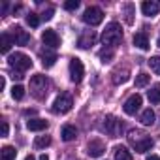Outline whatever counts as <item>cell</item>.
<instances>
[{"label":"cell","instance_id":"cell-1","mask_svg":"<svg viewBox=\"0 0 160 160\" xmlns=\"http://www.w3.org/2000/svg\"><path fill=\"white\" fill-rule=\"evenodd\" d=\"M128 141L136 149V152H147L152 147V139L141 130H130L128 132Z\"/></svg>","mask_w":160,"mask_h":160},{"label":"cell","instance_id":"cell-2","mask_svg":"<svg viewBox=\"0 0 160 160\" xmlns=\"http://www.w3.org/2000/svg\"><path fill=\"white\" fill-rule=\"evenodd\" d=\"M121 40H122L121 25L115 23V21H111V23L106 27V30L102 32V43H104L106 47H115L117 43H121Z\"/></svg>","mask_w":160,"mask_h":160},{"label":"cell","instance_id":"cell-3","mask_svg":"<svg viewBox=\"0 0 160 160\" xmlns=\"http://www.w3.org/2000/svg\"><path fill=\"white\" fill-rule=\"evenodd\" d=\"M8 64H10V68L15 70V73H25V72L32 66V60H30V57H27L25 53H13V55H10Z\"/></svg>","mask_w":160,"mask_h":160},{"label":"cell","instance_id":"cell-4","mask_svg":"<svg viewBox=\"0 0 160 160\" xmlns=\"http://www.w3.org/2000/svg\"><path fill=\"white\" fill-rule=\"evenodd\" d=\"M47 87H49V83H47L45 75H34L30 79V91H32L34 98H38V100L47 96Z\"/></svg>","mask_w":160,"mask_h":160},{"label":"cell","instance_id":"cell-5","mask_svg":"<svg viewBox=\"0 0 160 160\" xmlns=\"http://www.w3.org/2000/svg\"><path fill=\"white\" fill-rule=\"evenodd\" d=\"M83 21H85L87 25H91V27H96V25H100V23L104 21V12H102L100 8H96V6H91V8L85 10Z\"/></svg>","mask_w":160,"mask_h":160},{"label":"cell","instance_id":"cell-6","mask_svg":"<svg viewBox=\"0 0 160 160\" xmlns=\"http://www.w3.org/2000/svg\"><path fill=\"white\" fill-rule=\"evenodd\" d=\"M72 106H73L72 96L64 92V94L57 96V100L53 102V113H60V115H64V113H68V111L72 109Z\"/></svg>","mask_w":160,"mask_h":160},{"label":"cell","instance_id":"cell-7","mask_svg":"<svg viewBox=\"0 0 160 160\" xmlns=\"http://www.w3.org/2000/svg\"><path fill=\"white\" fill-rule=\"evenodd\" d=\"M85 75V68H83V62L79 60L77 57H73L70 60V79L73 83H81V79Z\"/></svg>","mask_w":160,"mask_h":160},{"label":"cell","instance_id":"cell-8","mask_svg":"<svg viewBox=\"0 0 160 160\" xmlns=\"http://www.w3.org/2000/svg\"><path fill=\"white\" fill-rule=\"evenodd\" d=\"M141 108V96L139 94H132L126 102H124V113L126 115H136Z\"/></svg>","mask_w":160,"mask_h":160},{"label":"cell","instance_id":"cell-9","mask_svg":"<svg viewBox=\"0 0 160 160\" xmlns=\"http://www.w3.org/2000/svg\"><path fill=\"white\" fill-rule=\"evenodd\" d=\"M42 42H43L47 47H51V49H57V47L60 45V38H58V34H57L55 30H51V28L43 30V34H42Z\"/></svg>","mask_w":160,"mask_h":160},{"label":"cell","instance_id":"cell-10","mask_svg":"<svg viewBox=\"0 0 160 160\" xmlns=\"http://www.w3.org/2000/svg\"><path fill=\"white\" fill-rule=\"evenodd\" d=\"M12 38H13L15 45H27V43L30 42V34H28L27 30H23L21 27L12 28Z\"/></svg>","mask_w":160,"mask_h":160},{"label":"cell","instance_id":"cell-11","mask_svg":"<svg viewBox=\"0 0 160 160\" xmlns=\"http://www.w3.org/2000/svg\"><path fill=\"white\" fill-rule=\"evenodd\" d=\"M104 151H106V147H104V143H102L100 139H92V141H89V145H87V154L92 156V158L102 156Z\"/></svg>","mask_w":160,"mask_h":160},{"label":"cell","instance_id":"cell-12","mask_svg":"<svg viewBox=\"0 0 160 160\" xmlns=\"http://www.w3.org/2000/svg\"><path fill=\"white\" fill-rule=\"evenodd\" d=\"M104 128L109 136H117L119 134V128H121V122L113 117V115H108L106 121H104Z\"/></svg>","mask_w":160,"mask_h":160},{"label":"cell","instance_id":"cell-13","mask_svg":"<svg viewBox=\"0 0 160 160\" xmlns=\"http://www.w3.org/2000/svg\"><path fill=\"white\" fill-rule=\"evenodd\" d=\"M111 75H113L111 79H113L115 85H122V83H126L128 79H130V70H128V68H122V70L119 68V70H115Z\"/></svg>","mask_w":160,"mask_h":160},{"label":"cell","instance_id":"cell-14","mask_svg":"<svg viewBox=\"0 0 160 160\" xmlns=\"http://www.w3.org/2000/svg\"><path fill=\"white\" fill-rule=\"evenodd\" d=\"M141 12H143L145 17H154V15H158V4L151 2V0H145L141 4Z\"/></svg>","mask_w":160,"mask_h":160},{"label":"cell","instance_id":"cell-15","mask_svg":"<svg viewBox=\"0 0 160 160\" xmlns=\"http://www.w3.org/2000/svg\"><path fill=\"white\" fill-rule=\"evenodd\" d=\"M134 45L136 47H139L141 51H147L151 45H149V38H147V34L145 32H136L134 34Z\"/></svg>","mask_w":160,"mask_h":160},{"label":"cell","instance_id":"cell-16","mask_svg":"<svg viewBox=\"0 0 160 160\" xmlns=\"http://www.w3.org/2000/svg\"><path fill=\"white\" fill-rule=\"evenodd\" d=\"M94 42H96V34H94V30H87L81 38H79V47L87 49V47L94 45Z\"/></svg>","mask_w":160,"mask_h":160},{"label":"cell","instance_id":"cell-17","mask_svg":"<svg viewBox=\"0 0 160 160\" xmlns=\"http://www.w3.org/2000/svg\"><path fill=\"white\" fill-rule=\"evenodd\" d=\"M27 128L32 130V132L45 130L47 128V121H43V119H30V121H27Z\"/></svg>","mask_w":160,"mask_h":160},{"label":"cell","instance_id":"cell-18","mask_svg":"<svg viewBox=\"0 0 160 160\" xmlns=\"http://www.w3.org/2000/svg\"><path fill=\"white\" fill-rule=\"evenodd\" d=\"M40 57H42V64H43L45 68H51V66L57 62V55H55V53H49V51H42V53H40Z\"/></svg>","mask_w":160,"mask_h":160},{"label":"cell","instance_id":"cell-19","mask_svg":"<svg viewBox=\"0 0 160 160\" xmlns=\"http://www.w3.org/2000/svg\"><path fill=\"white\" fill-rule=\"evenodd\" d=\"M60 136H62V139H64V141H72V139H75V136H77V130H75V126H72V124H66V126L62 128Z\"/></svg>","mask_w":160,"mask_h":160},{"label":"cell","instance_id":"cell-20","mask_svg":"<svg viewBox=\"0 0 160 160\" xmlns=\"http://www.w3.org/2000/svg\"><path fill=\"white\" fill-rule=\"evenodd\" d=\"M15 156H17V151L13 147H10V145H6L2 151H0V160H15Z\"/></svg>","mask_w":160,"mask_h":160},{"label":"cell","instance_id":"cell-21","mask_svg":"<svg viewBox=\"0 0 160 160\" xmlns=\"http://www.w3.org/2000/svg\"><path fill=\"white\" fill-rule=\"evenodd\" d=\"M147 98L151 104H160V85L151 87V91L147 92Z\"/></svg>","mask_w":160,"mask_h":160},{"label":"cell","instance_id":"cell-22","mask_svg":"<svg viewBox=\"0 0 160 160\" xmlns=\"http://www.w3.org/2000/svg\"><path fill=\"white\" fill-rule=\"evenodd\" d=\"M115 160H132V152L126 147H117L115 149Z\"/></svg>","mask_w":160,"mask_h":160},{"label":"cell","instance_id":"cell-23","mask_svg":"<svg viewBox=\"0 0 160 160\" xmlns=\"http://www.w3.org/2000/svg\"><path fill=\"white\" fill-rule=\"evenodd\" d=\"M12 45H13V38H12L10 34H2V42H0V51H2V53H8Z\"/></svg>","mask_w":160,"mask_h":160},{"label":"cell","instance_id":"cell-24","mask_svg":"<svg viewBox=\"0 0 160 160\" xmlns=\"http://www.w3.org/2000/svg\"><path fill=\"white\" fill-rule=\"evenodd\" d=\"M141 122H143L145 126H151V124L154 122V111H152V109H145V111L141 113Z\"/></svg>","mask_w":160,"mask_h":160},{"label":"cell","instance_id":"cell-25","mask_svg":"<svg viewBox=\"0 0 160 160\" xmlns=\"http://www.w3.org/2000/svg\"><path fill=\"white\" fill-rule=\"evenodd\" d=\"M49 145H51V138H49V136H38L36 141H34V147H36V149H45V147H49Z\"/></svg>","mask_w":160,"mask_h":160},{"label":"cell","instance_id":"cell-26","mask_svg":"<svg viewBox=\"0 0 160 160\" xmlns=\"http://www.w3.org/2000/svg\"><path fill=\"white\" fill-rule=\"evenodd\" d=\"M147 64H149V68H151L156 75H160V57H151V58L147 60Z\"/></svg>","mask_w":160,"mask_h":160},{"label":"cell","instance_id":"cell-27","mask_svg":"<svg viewBox=\"0 0 160 160\" xmlns=\"http://www.w3.org/2000/svg\"><path fill=\"white\" fill-rule=\"evenodd\" d=\"M149 81H151V75H147V73H138L136 75V87H145V85H149Z\"/></svg>","mask_w":160,"mask_h":160},{"label":"cell","instance_id":"cell-28","mask_svg":"<svg viewBox=\"0 0 160 160\" xmlns=\"http://www.w3.org/2000/svg\"><path fill=\"white\" fill-rule=\"evenodd\" d=\"M122 10H124V15H126L124 19H126V23L130 25V23H132V15H134V4H130V2H128V4H124V6H122Z\"/></svg>","mask_w":160,"mask_h":160},{"label":"cell","instance_id":"cell-29","mask_svg":"<svg viewBox=\"0 0 160 160\" xmlns=\"http://www.w3.org/2000/svg\"><path fill=\"white\" fill-rule=\"evenodd\" d=\"M12 96H13L15 100H23V98H25V89H23L21 85H13V89H12Z\"/></svg>","mask_w":160,"mask_h":160},{"label":"cell","instance_id":"cell-30","mask_svg":"<svg viewBox=\"0 0 160 160\" xmlns=\"http://www.w3.org/2000/svg\"><path fill=\"white\" fill-rule=\"evenodd\" d=\"M27 23H28L32 28H36V27L40 25V17H38L36 13H28V15H27Z\"/></svg>","mask_w":160,"mask_h":160},{"label":"cell","instance_id":"cell-31","mask_svg":"<svg viewBox=\"0 0 160 160\" xmlns=\"http://www.w3.org/2000/svg\"><path fill=\"white\" fill-rule=\"evenodd\" d=\"M100 58H102V62H109L111 58H113V51L111 49H104V51H100Z\"/></svg>","mask_w":160,"mask_h":160},{"label":"cell","instance_id":"cell-32","mask_svg":"<svg viewBox=\"0 0 160 160\" xmlns=\"http://www.w3.org/2000/svg\"><path fill=\"white\" fill-rule=\"evenodd\" d=\"M79 8V2L77 0H68V2H64V10H68V12H73V10H77Z\"/></svg>","mask_w":160,"mask_h":160},{"label":"cell","instance_id":"cell-33","mask_svg":"<svg viewBox=\"0 0 160 160\" xmlns=\"http://www.w3.org/2000/svg\"><path fill=\"white\" fill-rule=\"evenodd\" d=\"M53 13H55V10H53V8H49V10H47V12H45V13H43V15H42V17H43V19H45V21H49V19H51V17H53Z\"/></svg>","mask_w":160,"mask_h":160},{"label":"cell","instance_id":"cell-34","mask_svg":"<svg viewBox=\"0 0 160 160\" xmlns=\"http://www.w3.org/2000/svg\"><path fill=\"white\" fill-rule=\"evenodd\" d=\"M8 130H10L8 122H6V121H2V138H6V136H8Z\"/></svg>","mask_w":160,"mask_h":160},{"label":"cell","instance_id":"cell-35","mask_svg":"<svg viewBox=\"0 0 160 160\" xmlns=\"http://www.w3.org/2000/svg\"><path fill=\"white\" fill-rule=\"evenodd\" d=\"M147 160H160V156H156V154H149Z\"/></svg>","mask_w":160,"mask_h":160},{"label":"cell","instance_id":"cell-36","mask_svg":"<svg viewBox=\"0 0 160 160\" xmlns=\"http://www.w3.org/2000/svg\"><path fill=\"white\" fill-rule=\"evenodd\" d=\"M40 160H49V158H47V154H42V156H40Z\"/></svg>","mask_w":160,"mask_h":160},{"label":"cell","instance_id":"cell-37","mask_svg":"<svg viewBox=\"0 0 160 160\" xmlns=\"http://www.w3.org/2000/svg\"><path fill=\"white\" fill-rule=\"evenodd\" d=\"M25 160H34V156H32V154H28V156H27Z\"/></svg>","mask_w":160,"mask_h":160},{"label":"cell","instance_id":"cell-38","mask_svg":"<svg viewBox=\"0 0 160 160\" xmlns=\"http://www.w3.org/2000/svg\"><path fill=\"white\" fill-rule=\"evenodd\" d=\"M158 45H160V38H158Z\"/></svg>","mask_w":160,"mask_h":160}]
</instances>
